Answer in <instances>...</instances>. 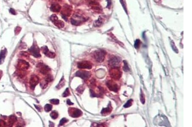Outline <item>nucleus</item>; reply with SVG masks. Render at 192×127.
Returning <instances> with one entry per match:
<instances>
[{
    "label": "nucleus",
    "mask_w": 192,
    "mask_h": 127,
    "mask_svg": "<svg viewBox=\"0 0 192 127\" xmlns=\"http://www.w3.org/2000/svg\"><path fill=\"white\" fill-rule=\"evenodd\" d=\"M86 20V17L80 13H75L71 18V23L74 25H79Z\"/></svg>",
    "instance_id": "1"
},
{
    "label": "nucleus",
    "mask_w": 192,
    "mask_h": 127,
    "mask_svg": "<svg viewBox=\"0 0 192 127\" xmlns=\"http://www.w3.org/2000/svg\"><path fill=\"white\" fill-rule=\"evenodd\" d=\"M109 75L111 78L115 80H119L122 76V72L119 67H113L109 70Z\"/></svg>",
    "instance_id": "2"
},
{
    "label": "nucleus",
    "mask_w": 192,
    "mask_h": 127,
    "mask_svg": "<svg viewBox=\"0 0 192 127\" xmlns=\"http://www.w3.org/2000/svg\"><path fill=\"white\" fill-rule=\"evenodd\" d=\"M72 11V8L71 6L68 4L64 5L61 12V15L62 18L66 21H67L68 17L71 15Z\"/></svg>",
    "instance_id": "3"
},
{
    "label": "nucleus",
    "mask_w": 192,
    "mask_h": 127,
    "mask_svg": "<svg viewBox=\"0 0 192 127\" xmlns=\"http://www.w3.org/2000/svg\"><path fill=\"white\" fill-rule=\"evenodd\" d=\"M106 52L103 50H97L94 52V59L99 63H102L105 59Z\"/></svg>",
    "instance_id": "4"
},
{
    "label": "nucleus",
    "mask_w": 192,
    "mask_h": 127,
    "mask_svg": "<svg viewBox=\"0 0 192 127\" xmlns=\"http://www.w3.org/2000/svg\"><path fill=\"white\" fill-rule=\"evenodd\" d=\"M50 19L52 22L54 24L55 26H57V28H61L64 27L65 24L63 21L59 20L58 18L57 15L53 14L50 17Z\"/></svg>",
    "instance_id": "5"
},
{
    "label": "nucleus",
    "mask_w": 192,
    "mask_h": 127,
    "mask_svg": "<svg viewBox=\"0 0 192 127\" xmlns=\"http://www.w3.org/2000/svg\"><path fill=\"white\" fill-rule=\"evenodd\" d=\"M29 51L32 55L36 58L40 57L41 56L40 53V49L36 45H33L29 50Z\"/></svg>",
    "instance_id": "6"
},
{
    "label": "nucleus",
    "mask_w": 192,
    "mask_h": 127,
    "mask_svg": "<svg viewBox=\"0 0 192 127\" xmlns=\"http://www.w3.org/2000/svg\"><path fill=\"white\" fill-rule=\"evenodd\" d=\"M70 116L73 118H77L82 115L81 110L75 108H70L68 110Z\"/></svg>",
    "instance_id": "7"
},
{
    "label": "nucleus",
    "mask_w": 192,
    "mask_h": 127,
    "mask_svg": "<svg viewBox=\"0 0 192 127\" xmlns=\"http://www.w3.org/2000/svg\"><path fill=\"white\" fill-rule=\"evenodd\" d=\"M78 68L80 69H89L92 68V64L89 61H83L78 63Z\"/></svg>",
    "instance_id": "8"
},
{
    "label": "nucleus",
    "mask_w": 192,
    "mask_h": 127,
    "mask_svg": "<svg viewBox=\"0 0 192 127\" xmlns=\"http://www.w3.org/2000/svg\"><path fill=\"white\" fill-rule=\"evenodd\" d=\"M29 67V64L24 60H20L18 62L17 68L19 71H25Z\"/></svg>",
    "instance_id": "9"
},
{
    "label": "nucleus",
    "mask_w": 192,
    "mask_h": 127,
    "mask_svg": "<svg viewBox=\"0 0 192 127\" xmlns=\"http://www.w3.org/2000/svg\"><path fill=\"white\" fill-rule=\"evenodd\" d=\"M121 60L119 59V57H114L111 58L108 61L109 65L110 66L113 67H119Z\"/></svg>",
    "instance_id": "10"
},
{
    "label": "nucleus",
    "mask_w": 192,
    "mask_h": 127,
    "mask_svg": "<svg viewBox=\"0 0 192 127\" xmlns=\"http://www.w3.org/2000/svg\"><path fill=\"white\" fill-rule=\"evenodd\" d=\"M106 85L108 89L112 91L117 92L119 90L118 85L113 80H110L107 82Z\"/></svg>",
    "instance_id": "11"
},
{
    "label": "nucleus",
    "mask_w": 192,
    "mask_h": 127,
    "mask_svg": "<svg viewBox=\"0 0 192 127\" xmlns=\"http://www.w3.org/2000/svg\"><path fill=\"white\" fill-rule=\"evenodd\" d=\"M90 72L86 71H79L76 72V76L79 77L83 80H87L90 77Z\"/></svg>",
    "instance_id": "12"
},
{
    "label": "nucleus",
    "mask_w": 192,
    "mask_h": 127,
    "mask_svg": "<svg viewBox=\"0 0 192 127\" xmlns=\"http://www.w3.org/2000/svg\"><path fill=\"white\" fill-rule=\"evenodd\" d=\"M39 78L37 75H32L30 80V85L32 89V90L34 89L35 86L39 83Z\"/></svg>",
    "instance_id": "13"
},
{
    "label": "nucleus",
    "mask_w": 192,
    "mask_h": 127,
    "mask_svg": "<svg viewBox=\"0 0 192 127\" xmlns=\"http://www.w3.org/2000/svg\"><path fill=\"white\" fill-rule=\"evenodd\" d=\"M38 68H39V70L41 73L43 75L48 74L49 72H50V68H49L47 65L41 63L38 64Z\"/></svg>",
    "instance_id": "14"
},
{
    "label": "nucleus",
    "mask_w": 192,
    "mask_h": 127,
    "mask_svg": "<svg viewBox=\"0 0 192 127\" xmlns=\"http://www.w3.org/2000/svg\"><path fill=\"white\" fill-rule=\"evenodd\" d=\"M89 4L90 6V7H91V8L93 10L98 11H101V7L100 6L98 3L97 2L94 1V0H91L89 2Z\"/></svg>",
    "instance_id": "15"
},
{
    "label": "nucleus",
    "mask_w": 192,
    "mask_h": 127,
    "mask_svg": "<svg viewBox=\"0 0 192 127\" xmlns=\"http://www.w3.org/2000/svg\"><path fill=\"white\" fill-rule=\"evenodd\" d=\"M42 50L43 53L47 57H50V58H53L56 56L55 53L49 51L48 48L46 46H44L42 47Z\"/></svg>",
    "instance_id": "16"
},
{
    "label": "nucleus",
    "mask_w": 192,
    "mask_h": 127,
    "mask_svg": "<svg viewBox=\"0 0 192 127\" xmlns=\"http://www.w3.org/2000/svg\"><path fill=\"white\" fill-rule=\"evenodd\" d=\"M50 10L54 13H58L61 9V6L58 3H52L50 7Z\"/></svg>",
    "instance_id": "17"
},
{
    "label": "nucleus",
    "mask_w": 192,
    "mask_h": 127,
    "mask_svg": "<svg viewBox=\"0 0 192 127\" xmlns=\"http://www.w3.org/2000/svg\"><path fill=\"white\" fill-rule=\"evenodd\" d=\"M112 108L111 107V104H110V105L109 104V105L108 106V107H107L106 108H103V109L102 110V111H101V113H102L103 115H104V116L107 115L108 114H110L111 112V111H112Z\"/></svg>",
    "instance_id": "18"
},
{
    "label": "nucleus",
    "mask_w": 192,
    "mask_h": 127,
    "mask_svg": "<svg viewBox=\"0 0 192 127\" xmlns=\"http://www.w3.org/2000/svg\"><path fill=\"white\" fill-rule=\"evenodd\" d=\"M17 120V118L15 116H10L9 119V122H8V126H13V124L16 122V121Z\"/></svg>",
    "instance_id": "19"
},
{
    "label": "nucleus",
    "mask_w": 192,
    "mask_h": 127,
    "mask_svg": "<svg viewBox=\"0 0 192 127\" xmlns=\"http://www.w3.org/2000/svg\"><path fill=\"white\" fill-rule=\"evenodd\" d=\"M6 50H3L1 51L0 53V64H1L3 62L4 59H5L6 54Z\"/></svg>",
    "instance_id": "20"
},
{
    "label": "nucleus",
    "mask_w": 192,
    "mask_h": 127,
    "mask_svg": "<svg viewBox=\"0 0 192 127\" xmlns=\"http://www.w3.org/2000/svg\"><path fill=\"white\" fill-rule=\"evenodd\" d=\"M103 18L100 17V18H99L98 20H97V21L94 22V25H95V27H99L101 25H102V23H103Z\"/></svg>",
    "instance_id": "21"
},
{
    "label": "nucleus",
    "mask_w": 192,
    "mask_h": 127,
    "mask_svg": "<svg viewBox=\"0 0 192 127\" xmlns=\"http://www.w3.org/2000/svg\"><path fill=\"white\" fill-rule=\"evenodd\" d=\"M133 100L132 99H129L128 101L126 103V104L124 105V107L125 108H128L131 107L133 105Z\"/></svg>",
    "instance_id": "22"
},
{
    "label": "nucleus",
    "mask_w": 192,
    "mask_h": 127,
    "mask_svg": "<svg viewBox=\"0 0 192 127\" xmlns=\"http://www.w3.org/2000/svg\"><path fill=\"white\" fill-rule=\"evenodd\" d=\"M123 63H124V65H123V71L126 72H128L129 71L130 69H129V65H128L126 61H124Z\"/></svg>",
    "instance_id": "23"
},
{
    "label": "nucleus",
    "mask_w": 192,
    "mask_h": 127,
    "mask_svg": "<svg viewBox=\"0 0 192 127\" xmlns=\"http://www.w3.org/2000/svg\"><path fill=\"white\" fill-rule=\"evenodd\" d=\"M65 80H64V79L63 77L61 80H60L58 86H57V88L58 89H60L61 87H62L64 86V85H65Z\"/></svg>",
    "instance_id": "24"
},
{
    "label": "nucleus",
    "mask_w": 192,
    "mask_h": 127,
    "mask_svg": "<svg viewBox=\"0 0 192 127\" xmlns=\"http://www.w3.org/2000/svg\"><path fill=\"white\" fill-rule=\"evenodd\" d=\"M48 83V82H47L44 79V80H43V81H42L41 82L40 85L41 87H42V89H43L46 88L47 86Z\"/></svg>",
    "instance_id": "25"
},
{
    "label": "nucleus",
    "mask_w": 192,
    "mask_h": 127,
    "mask_svg": "<svg viewBox=\"0 0 192 127\" xmlns=\"http://www.w3.org/2000/svg\"><path fill=\"white\" fill-rule=\"evenodd\" d=\"M58 112H57L56 111H54L53 112H52L51 113H50V116L52 118V119H57L58 117Z\"/></svg>",
    "instance_id": "26"
},
{
    "label": "nucleus",
    "mask_w": 192,
    "mask_h": 127,
    "mask_svg": "<svg viewBox=\"0 0 192 127\" xmlns=\"http://www.w3.org/2000/svg\"><path fill=\"white\" fill-rule=\"evenodd\" d=\"M52 109V106L50 104H47L44 106V110L46 112H48L51 111Z\"/></svg>",
    "instance_id": "27"
},
{
    "label": "nucleus",
    "mask_w": 192,
    "mask_h": 127,
    "mask_svg": "<svg viewBox=\"0 0 192 127\" xmlns=\"http://www.w3.org/2000/svg\"><path fill=\"white\" fill-rule=\"evenodd\" d=\"M140 100L141 102L143 104H144V103L145 102V98L144 95L143 93H140Z\"/></svg>",
    "instance_id": "28"
},
{
    "label": "nucleus",
    "mask_w": 192,
    "mask_h": 127,
    "mask_svg": "<svg viewBox=\"0 0 192 127\" xmlns=\"http://www.w3.org/2000/svg\"><path fill=\"white\" fill-rule=\"evenodd\" d=\"M140 41L139 39H137L134 43V47L136 49L139 48L140 46Z\"/></svg>",
    "instance_id": "29"
},
{
    "label": "nucleus",
    "mask_w": 192,
    "mask_h": 127,
    "mask_svg": "<svg viewBox=\"0 0 192 127\" xmlns=\"http://www.w3.org/2000/svg\"><path fill=\"white\" fill-rule=\"evenodd\" d=\"M53 80V78L52 76L50 75H47V76L45 78V80H46L47 82L52 81Z\"/></svg>",
    "instance_id": "30"
},
{
    "label": "nucleus",
    "mask_w": 192,
    "mask_h": 127,
    "mask_svg": "<svg viewBox=\"0 0 192 127\" xmlns=\"http://www.w3.org/2000/svg\"><path fill=\"white\" fill-rule=\"evenodd\" d=\"M70 95V93L69 90L68 88H67L65 92L63 93L62 96L64 97H66L67 96H69Z\"/></svg>",
    "instance_id": "31"
},
{
    "label": "nucleus",
    "mask_w": 192,
    "mask_h": 127,
    "mask_svg": "<svg viewBox=\"0 0 192 127\" xmlns=\"http://www.w3.org/2000/svg\"><path fill=\"white\" fill-rule=\"evenodd\" d=\"M68 120L66 118H63V119H61V121H60L59 126H62L64 124L66 123L67 122H68Z\"/></svg>",
    "instance_id": "32"
},
{
    "label": "nucleus",
    "mask_w": 192,
    "mask_h": 127,
    "mask_svg": "<svg viewBox=\"0 0 192 127\" xmlns=\"http://www.w3.org/2000/svg\"><path fill=\"white\" fill-rule=\"evenodd\" d=\"M50 103H52L53 104H58L59 102V100L57 99H53L50 100Z\"/></svg>",
    "instance_id": "33"
},
{
    "label": "nucleus",
    "mask_w": 192,
    "mask_h": 127,
    "mask_svg": "<svg viewBox=\"0 0 192 127\" xmlns=\"http://www.w3.org/2000/svg\"><path fill=\"white\" fill-rule=\"evenodd\" d=\"M6 126H7V124L4 121L0 120V126L4 127Z\"/></svg>",
    "instance_id": "34"
},
{
    "label": "nucleus",
    "mask_w": 192,
    "mask_h": 127,
    "mask_svg": "<svg viewBox=\"0 0 192 127\" xmlns=\"http://www.w3.org/2000/svg\"><path fill=\"white\" fill-rule=\"evenodd\" d=\"M10 13H11L13 15H15L16 14V12L15 11V10L11 8L10 10Z\"/></svg>",
    "instance_id": "35"
},
{
    "label": "nucleus",
    "mask_w": 192,
    "mask_h": 127,
    "mask_svg": "<svg viewBox=\"0 0 192 127\" xmlns=\"http://www.w3.org/2000/svg\"><path fill=\"white\" fill-rule=\"evenodd\" d=\"M120 1L121 2V4L123 5V7H124V9L125 10V11H126V3H125L124 1L123 0H120Z\"/></svg>",
    "instance_id": "36"
},
{
    "label": "nucleus",
    "mask_w": 192,
    "mask_h": 127,
    "mask_svg": "<svg viewBox=\"0 0 192 127\" xmlns=\"http://www.w3.org/2000/svg\"><path fill=\"white\" fill-rule=\"evenodd\" d=\"M67 104H68V105H73V104H74L73 103L71 102V101H70L69 99L67 100Z\"/></svg>",
    "instance_id": "37"
},
{
    "label": "nucleus",
    "mask_w": 192,
    "mask_h": 127,
    "mask_svg": "<svg viewBox=\"0 0 192 127\" xmlns=\"http://www.w3.org/2000/svg\"><path fill=\"white\" fill-rule=\"evenodd\" d=\"M2 75V72H0V78H1V76Z\"/></svg>",
    "instance_id": "38"
}]
</instances>
